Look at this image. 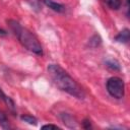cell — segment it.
Masks as SVG:
<instances>
[{"mask_svg": "<svg viewBox=\"0 0 130 130\" xmlns=\"http://www.w3.org/2000/svg\"><path fill=\"white\" fill-rule=\"evenodd\" d=\"M48 72L53 82L61 90L69 93L70 95L83 100L85 93L80 85L58 64H50L48 66Z\"/></svg>", "mask_w": 130, "mask_h": 130, "instance_id": "6da1fadb", "label": "cell"}, {"mask_svg": "<svg viewBox=\"0 0 130 130\" xmlns=\"http://www.w3.org/2000/svg\"><path fill=\"white\" fill-rule=\"evenodd\" d=\"M7 23L10 27V29L13 31L15 37L18 39L19 43L28 51L37 54V55H43V48L41 43L39 42L38 38L26 27H23L18 21L14 19L7 20Z\"/></svg>", "mask_w": 130, "mask_h": 130, "instance_id": "7a4b0ae2", "label": "cell"}, {"mask_svg": "<svg viewBox=\"0 0 130 130\" xmlns=\"http://www.w3.org/2000/svg\"><path fill=\"white\" fill-rule=\"evenodd\" d=\"M107 90L115 99H122L125 92V84L120 77H111L107 81Z\"/></svg>", "mask_w": 130, "mask_h": 130, "instance_id": "3957f363", "label": "cell"}, {"mask_svg": "<svg viewBox=\"0 0 130 130\" xmlns=\"http://www.w3.org/2000/svg\"><path fill=\"white\" fill-rule=\"evenodd\" d=\"M44 3L49 8H51L52 10H54L56 12H63V11H65V6L63 4L57 3V2H55L53 0H44Z\"/></svg>", "mask_w": 130, "mask_h": 130, "instance_id": "277c9868", "label": "cell"}, {"mask_svg": "<svg viewBox=\"0 0 130 130\" xmlns=\"http://www.w3.org/2000/svg\"><path fill=\"white\" fill-rule=\"evenodd\" d=\"M115 40L117 42H120V43H128V41H129V29L124 28L122 31H120L116 36Z\"/></svg>", "mask_w": 130, "mask_h": 130, "instance_id": "5b68a950", "label": "cell"}, {"mask_svg": "<svg viewBox=\"0 0 130 130\" xmlns=\"http://www.w3.org/2000/svg\"><path fill=\"white\" fill-rule=\"evenodd\" d=\"M0 127L2 129H10L11 128L6 115L2 111H0Z\"/></svg>", "mask_w": 130, "mask_h": 130, "instance_id": "8992f818", "label": "cell"}, {"mask_svg": "<svg viewBox=\"0 0 130 130\" xmlns=\"http://www.w3.org/2000/svg\"><path fill=\"white\" fill-rule=\"evenodd\" d=\"M0 99L4 102V103H6L8 106H9V108L11 109V110H13L14 109V103L12 102V100L9 98V96H7L3 91H2V89L0 88Z\"/></svg>", "mask_w": 130, "mask_h": 130, "instance_id": "52a82bcc", "label": "cell"}, {"mask_svg": "<svg viewBox=\"0 0 130 130\" xmlns=\"http://www.w3.org/2000/svg\"><path fill=\"white\" fill-rule=\"evenodd\" d=\"M20 118H21L22 121H24V122H26L30 125H37V123H38V120L35 117L30 116V115H22Z\"/></svg>", "mask_w": 130, "mask_h": 130, "instance_id": "ba28073f", "label": "cell"}, {"mask_svg": "<svg viewBox=\"0 0 130 130\" xmlns=\"http://www.w3.org/2000/svg\"><path fill=\"white\" fill-rule=\"evenodd\" d=\"M108 4L109 7H111L112 9H118L121 6V1L120 0H105Z\"/></svg>", "mask_w": 130, "mask_h": 130, "instance_id": "9c48e42d", "label": "cell"}, {"mask_svg": "<svg viewBox=\"0 0 130 130\" xmlns=\"http://www.w3.org/2000/svg\"><path fill=\"white\" fill-rule=\"evenodd\" d=\"M107 66L108 67H110V68H112V69H114V70H119L120 69V65H119V63L116 61V60H108L107 62Z\"/></svg>", "mask_w": 130, "mask_h": 130, "instance_id": "30bf717a", "label": "cell"}, {"mask_svg": "<svg viewBox=\"0 0 130 130\" xmlns=\"http://www.w3.org/2000/svg\"><path fill=\"white\" fill-rule=\"evenodd\" d=\"M64 115H65V117H62L64 123H66L68 126H69V123H71V127H76V123H75V121L73 120V118H72L71 116L67 115V114H64Z\"/></svg>", "mask_w": 130, "mask_h": 130, "instance_id": "8fae6325", "label": "cell"}, {"mask_svg": "<svg viewBox=\"0 0 130 130\" xmlns=\"http://www.w3.org/2000/svg\"><path fill=\"white\" fill-rule=\"evenodd\" d=\"M42 129H60V127H58L57 125H53V124H47L42 126Z\"/></svg>", "mask_w": 130, "mask_h": 130, "instance_id": "7c38bea8", "label": "cell"}, {"mask_svg": "<svg viewBox=\"0 0 130 130\" xmlns=\"http://www.w3.org/2000/svg\"><path fill=\"white\" fill-rule=\"evenodd\" d=\"M5 35H6V31L0 28V36H5Z\"/></svg>", "mask_w": 130, "mask_h": 130, "instance_id": "4fadbf2b", "label": "cell"}]
</instances>
